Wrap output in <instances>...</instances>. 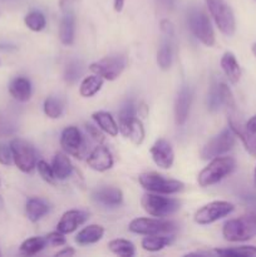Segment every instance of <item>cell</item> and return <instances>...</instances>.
Returning a JSON list of instances; mask_svg holds the SVG:
<instances>
[{
  "label": "cell",
  "instance_id": "obj_1",
  "mask_svg": "<svg viewBox=\"0 0 256 257\" xmlns=\"http://www.w3.org/2000/svg\"><path fill=\"white\" fill-rule=\"evenodd\" d=\"M222 236L228 242H246L256 236V213L248 212L223 223Z\"/></svg>",
  "mask_w": 256,
  "mask_h": 257
},
{
  "label": "cell",
  "instance_id": "obj_2",
  "mask_svg": "<svg viewBox=\"0 0 256 257\" xmlns=\"http://www.w3.org/2000/svg\"><path fill=\"white\" fill-rule=\"evenodd\" d=\"M236 168V160L233 157L218 156L211 160V162L198 173L197 182L201 187H210L221 182L223 178L230 176Z\"/></svg>",
  "mask_w": 256,
  "mask_h": 257
},
{
  "label": "cell",
  "instance_id": "obj_3",
  "mask_svg": "<svg viewBox=\"0 0 256 257\" xmlns=\"http://www.w3.org/2000/svg\"><path fill=\"white\" fill-rule=\"evenodd\" d=\"M208 13L216 27L226 37H232L236 32V19L233 10L225 0H205Z\"/></svg>",
  "mask_w": 256,
  "mask_h": 257
},
{
  "label": "cell",
  "instance_id": "obj_4",
  "mask_svg": "<svg viewBox=\"0 0 256 257\" xmlns=\"http://www.w3.org/2000/svg\"><path fill=\"white\" fill-rule=\"evenodd\" d=\"M141 206L150 216L165 218L177 212L180 210L181 203L175 198L165 197L160 193L148 192L143 195L142 200H141Z\"/></svg>",
  "mask_w": 256,
  "mask_h": 257
},
{
  "label": "cell",
  "instance_id": "obj_5",
  "mask_svg": "<svg viewBox=\"0 0 256 257\" xmlns=\"http://www.w3.org/2000/svg\"><path fill=\"white\" fill-rule=\"evenodd\" d=\"M188 28L196 39L200 40L206 47H213L216 42L215 30L211 24L210 18L200 9L190 10L187 17Z\"/></svg>",
  "mask_w": 256,
  "mask_h": 257
},
{
  "label": "cell",
  "instance_id": "obj_6",
  "mask_svg": "<svg viewBox=\"0 0 256 257\" xmlns=\"http://www.w3.org/2000/svg\"><path fill=\"white\" fill-rule=\"evenodd\" d=\"M138 182L148 192L160 193V195H175L185 188V185L181 181L166 178L165 176L155 172L142 173L138 177Z\"/></svg>",
  "mask_w": 256,
  "mask_h": 257
},
{
  "label": "cell",
  "instance_id": "obj_7",
  "mask_svg": "<svg viewBox=\"0 0 256 257\" xmlns=\"http://www.w3.org/2000/svg\"><path fill=\"white\" fill-rule=\"evenodd\" d=\"M177 225L173 221L163 220V218L138 217L135 218L128 225V230L136 235H162L170 233L176 230Z\"/></svg>",
  "mask_w": 256,
  "mask_h": 257
},
{
  "label": "cell",
  "instance_id": "obj_8",
  "mask_svg": "<svg viewBox=\"0 0 256 257\" xmlns=\"http://www.w3.org/2000/svg\"><path fill=\"white\" fill-rule=\"evenodd\" d=\"M13 152V162L24 173H30L37 168V153L34 147L28 141L14 138L9 143Z\"/></svg>",
  "mask_w": 256,
  "mask_h": 257
},
{
  "label": "cell",
  "instance_id": "obj_9",
  "mask_svg": "<svg viewBox=\"0 0 256 257\" xmlns=\"http://www.w3.org/2000/svg\"><path fill=\"white\" fill-rule=\"evenodd\" d=\"M127 65V58L122 54H112L102 58L89 65L93 74L102 77L104 80H115L120 77Z\"/></svg>",
  "mask_w": 256,
  "mask_h": 257
},
{
  "label": "cell",
  "instance_id": "obj_10",
  "mask_svg": "<svg viewBox=\"0 0 256 257\" xmlns=\"http://www.w3.org/2000/svg\"><path fill=\"white\" fill-rule=\"evenodd\" d=\"M235 206L227 201H212L196 211L193 220L197 225H211L233 212Z\"/></svg>",
  "mask_w": 256,
  "mask_h": 257
},
{
  "label": "cell",
  "instance_id": "obj_11",
  "mask_svg": "<svg viewBox=\"0 0 256 257\" xmlns=\"http://www.w3.org/2000/svg\"><path fill=\"white\" fill-rule=\"evenodd\" d=\"M161 34L162 40L157 52V64L161 70H168L172 65L175 45V28L170 20L163 19L161 22Z\"/></svg>",
  "mask_w": 256,
  "mask_h": 257
},
{
  "label": "cell",
  "instance_id": "obj_12",
  "mask_svg": "<svg viewBox=\"0 0 256 257\" xmlns=\"http://www.w3.org/2000/svg\"><path fill=\"white\" fill-rule=\"evenodd\" d=\"M236 135L231 128H226L222 132L218 133L216 137L208 141L201 150V158L202 160H212V158L222 156L231 151L235 146Z\"/></svg>",
  "mask_w": 256,
  "mask_h": 257
},
{
  "label": "cell",
  "instance_id": "obj_13",
  "mask_svg": "<svg viewBox=\"0 0 256 257\" xmlns=\"http://www.w3.org/2000/svg\"><path fill=\"white\" fill-rule=\"evenodd\" d=\"M60 146L67 155L82 158L84 152V138L82 132L74 125L64 128L60 136Z\"/></svg>",
  "mask_w": 256,
  "mask_h": 257
},
{
  "label": "cell",
  "instance_id": "obj_14",
  "mask_svg": "<svg viewBox=\"0 0 256 257\" xmlns=\"http://www.w3.org/2000/svg\"><path fill=\"white\" fill-rule=\"evenodd\" d=\"M228 124H230V128L233 131L236 137L240 138L248 155L256 158V133L251 132L246 128V125L241 122L238 115L236 114L235 109L230 110V113H228Z\"/></svg>",
  "mask_w": 256,
  "mask_h": 257
},
{
  "label": "cell",
  "instance_id": "obj_15",
  "mask_svg": "<svg viewBox=\"0 0 256 257\" xmlns=\"http://www.w3.org/2000/svg\"><path fill=\"white\" fill-rule=\"evenodd\" d=\"M150 153L157 167L162 168V170H170L173 166L175 151H173L172 146L168 141L163 140V138L156 141L152 147H151Z\"/></svg>",
  "mask_w": 256,
  "mask_h": 257
},
{
  "label": "cell",
  "instance_id": "obj_16",
  "mask_svg": "<svg viewBox=\"0 0 256 257\" xmlns=\"http://www.w3.org/2000/svg\"><path fill=\"white\" fill-rule=\"evenodd\" d=\"M113 156L110 151L102 143L98 145L87 158V163L93 171L97 172H105L113 167Z\"/></svg>",
  "mask_w": 256,
  "mask_h": 257
},
{
  "label": "cell",
  "instance_id": "obj_17",
  "mask_svg": "<svg viewBox=\"0 0 256 257\" xmlns=\"http://www.w3.org/2000/svg\"><path fill=\"white\" fill-rule=\"evenodd\" d=\"M119 132L124 136L127 140H130L133 145L141 146L145 141L146 132L143 127L142 120L137 117H132L130 119L119 120Z\"/></svg>",
  "mask_w": 256,
  "mask_h": 257
},
{
  "label": "cell",
  "instance_id": "obj_18",
  "mask_svg": "<svg viewBox=\"0 0 256 257\" xmlns=\"http://www.w3.org/2000/svg\"><path fill=\"white\" fill-rule=\"evenodd\" d=\"M191 102H192V93L188 87H182L178 92L175 100V120L177 125H185L190 114Z\"/></svg>",
  "mask_w": 256,
  "mask_h": 257
},
{
  "label": "cell",
  "instance_id": "obj_19",
  "mask_svg": "<svg viewBox=\"0 0 256 257\" xmlns=\"http://www.w3.org/2000/svg\"><path fill=\"white\" fill-rule=\"evenodd\" d=\"M88 220V213L80 210H69L63 213L59 222L57 225V230L64 235L73 233L80 225Z\"/></svg>",
  "mask_w": 256,
  "mask_h": 257
},
{
  "label": "cell",
  "instance_id": "obj_20",
  "mask_svg": "<svg viewBox=\"0 0 256 257\" xmlns=\"http://www.w3.org/2000/svg\"><path fill=\"white\" fill-rule=\"evenodd\" d=\"M93 200L105 207H118L123 202V192L117 187H102L92 193Z\"/></svg>",
  "mask_w": 256,
  "mask_h": 257
},
{
  "label": "cell",
  "instance_id": "obj_21",
  "mask_svg": "<svg viewBox=\"0 0 256 257\" xmlns=\"http://www.w3.org/2000/svg\"><path fill=\"white\" fill-rule=\"evenodd\" d=\"M75 37V14L74 10L63 13L59 24V39L62 44L72 45Z\"/></svg>",
  "mask_w": 256,
  "mask_h": 257
},
{
  "label": "cell",
  "instance_id": "obj_22",
  "mask_svg": "<svg viewBox=\"0 0 256 257\" xmlns=\"http://www.w3.org/2000/svg\"><path fill=\"white\" fill-rule=\"evenodd\" d=\"M32 83L25 77H17L10 82L9 93L18 102H28L32 97Z\"/></svg>",
  "mask_w": 256,
  "mask_h": 257
},
{
  "label": "cell",
  "instance_id": "obj_23",
  "mask_svg": "<svg viewBox=\"0 0 256 257\" xmlns=\"http://www.w3.org/2000/svg\"><path fill=\"white\" fill-rule=\"evenodd\" d=\"M220 64L221 69L225 73L226 77L228 78V80L233 83V84L238 83V80L241 79L242 72H241V67L238 64L237 59H236L235 54L231 52H225L222 57H221Z\"/></svg>",
  "mask_w": 256,
  "mask_h": 257
},
{
  "label": "cell",
  "instance_id": "obj_24",
  "mask_svg": "<svg viewBox=\"0 0 256 257\" xmlns=\"http://www.w3.org/2000/svg\"><path fill=\"white\" fill-rule=\"evenodd\" d=\"M104 236V227L100 225H88L82 228L75 236V242L80 246H87L97 243Z\"/></svg>",
  "mask_w": 256,
  "mask_h": 257
},
{
  "label": "cell",
  "instance_id": "obj_25",
  "mask_svg": "<svg viewBox=\"0 0 256 257\" xmlns=\"http://www.w3.org/2000/svg\"><path fill=\"white\" fill-rule=\"evenodd\" d=\"M52 167L55 176V180L59 181L67 180L73 172V165L65 152L55 153L54 157H53Z\"/></svg>",
  "mask_w": 256,
  "mask_h": 257
},
{
  "label": "cell",
  "instance_id": "obj_26",
  "mask_svg": "<svg viewBox=\"0 0 256 257\" xmlns=\"http://www.w3.org/2000/svg\"><path fill=\"white\" fill-rule=\"evenodd\" d=\"M93 120L97 123L98 127L103 131L104 133H107L110 137H115L119 132V125L115 122V119L113 118V115L109 112H104V110H98L92 114Z\"/></svg>",
  "mask_w": 256,
  "mask_h": 257
},
{
  "label": "cell",
  "instance_id": "obj_27",
  "mask_svg": "<svg viewBox=\"0 0 256 257\" xmlns=\"http://www.w3.org/2000/svg\"><path fill=\"white\" fill-rule=\"evenodd\" d=\"M25 212L32 222H38L49 212V206L40 198L32 197L25 203Z\"/></svg>",
  "mask_w": 256,
  "mask_h": 257
},
{
  "label": "cell",
  "instance_id": "obj_28",
  "mask_svg": "<svg viewBox=\"0 0 256 257\" xmlns=\"http://www.w3.org/2000/svg\"><path fill=\"white\" fill-rule=\"evenodd\" d=\"M104 79L97 74H92L85 77L82 80L79 87V93L83 98H90L97 94L103 87Z\"/></svg>",
  "mask_w": 256,
  "mask_h": 257
},
{
  "label": "cell",
  "instance_id": "obj_29",
  "mask_svg": "<svg viewBox=\"0 0 256 257\" xmlns=\"http://www.w3.org/2000/svg\"><path fill=\"white\" fill-rule=\"evenodd\" d=\"M171 243V237L163 235H148L141 242V246L148 252H158Z\"/></svg>",
  "mask_w": 256,
  "mask_h": 257
},
{
  "label": "cell",
  "instance_id": "obj_30",
  "mask_svg": "<svg viewBox=\"0 0 256 257\" xmlns=\"http://www.w3.org/2000/svg\"><path fill=\"white\" fill-rule=\"evenodd\" d=\"M108 248L114 255L122 257H132L136 253L135 245L131 241L125 240V238H114V240L109 241Z\"/></svg>",
  "mask_w": 256,
  "mask_h": 257
},
{
  "label": "cell",
  "instance_id": "obj_31",
  "mask_svg": "<svg viewBox=\"0 0 256 257\" xmlns=\"http://www.w3.org/2000/svg\"><path fill=\"white\" fill-rule=\"evenodd\" d=\"M47 245L45 237L34 236V237H29L23 241V243L20 245V252L25 256H34L39 253Z\"/></svg>",
  "mask_w": 256,
  "mask_h": 257
},
{
  "label": "cell",
  "instance_id": "obj_32",
  "mask_svg": "<svg viewBox=\"0 0 256 257\" xmlns=\"http://www.w3.org/2000/svg\"><path fill=\"white\" fill-rule=\"evenodd\" d=\"M215 255L223 257H256V246H238L230 248H216Z\"/></svg>",
  "mask_w": 256,
  "mask_h": 257
},
{
  "label": "cell",
  "instance_id": "obj_33",
  "mask_svg": "<svg viewBox=\"0 0 256 257\" xmlns=\"http://www.w3.org/2000/svg\"><path fill=\"white\" fill-rule=\"evenodd\" d=\"M24 23L32 32H42L47 25V19L45 15L42 12L38 10H33V12L28 13L24 18Z\"/></svg>",
  "mask_w": 256,
  "mask_h": 257
},
{
  "label": "cell",
  "instance_id": "obj_34",
  "mask_svg": "<svg viewBox=\"0 0 256 257\" xmlns=\"http://www.w3.org/2000/svg\"><path fill=\"white\" fill-rule=\"evenodd\" d=\"M207 105L210 112H216L218 108L222 105V97H221V88L220 83L213 80L212 84L210 87V92H208L207 97Z\"/></svg>",
  "mask_w": 256,
  "mask_h": 257
},
{
  "label": "cell",
  "instance_id": "obj_35",
  "mask_svg": "<svg viewBox=\"0 0 256 257\" xmlns=\"http://www.w3.org/2000/svg\"><path fill=\"white\" fill-rule=\"evenodd\" d=\"M43 109L47 117L52 118V119H57L60 118V115L63 114V104L59 99H57L55 97H48L44 100V105H43Z\"/></svg>",
  "mask_w": 256,
  "mask_h": 257
},
{
  "label": "cell",
  "instance_id": "obj_36",
  "mask_svg": "<svg viewBox=\"0 0 256 257\" xmlns=\"http://www.w3.org/2000/svg\"><path fill=\"white\" fill-rule=\"evenodd\" d=\"M82 73H83L82 62H79V60H72L70 63H68L67 68H65L64 80L68 83V84H73V83H75L78 79H79Z\"/></svg>",
  "mask_w": 256,
  "mask_h": 257
},
{
  "label": "cell",
  "instance_id": "obj_37",
  "mask_svg": "<svg viewBox=\"0 0 256 257\" xmlns=\"http://www.w3.org/2000/svg\"><path fill=\"white\" fill-rule=\"evenodd\" d=\"M37 170L39 172L40 177L48 183H54L55 182V176L54 172H53V167L52 165H49L45 161L40 160L37 162Z\"/></svg>",
  "mask_w": 256,
  "mask_h": 257
},
{
  "label": "cell",
  "instance_id": "obj_38",
  "mask_svg": "<svg viewBox=\"0 0 256 257\" xmlns=\"http://www.w3.org/2000/svg\"><path fill=\"white\" fill-rule=\"evenodd\" d=\"M45 240L47 243L50 246H55V247H59V246H64L67 243V238H65L64 233H62L60 231H53L49 232L45 236Z\"/></svg>",
  "mask_w": 256,
  "mask_h": 257
},
{
  "label": "cell",
  "instance_id": "obj_39",
  "mask_svg": "<svg viewBox=\"0 0 256 257\" xmlns=\"http://www.w3.org/2000/svg\"><path fill=\"white\" fill-rule=\"evenodd\" d=\"M13 163V152L10 145L0 143V165L10 166Z\"/></svg>",
  "mask_w": 256,
  "mask_h": 257
},
{
  "label": "cell",
  "instance_id": "obj_40",
  "mask_svg": "<svg viewBox=\"0 0 256 257\" xmlns=\"http://www.w3.org/2000/svg\"><path fill=\"white\" fill-rule=\"evenodd\" d=\"M132 117H137V107L133 102H128L127 104L123 105L119 110V120L130 119Z\"/></svg>",
  "mask_w": 256,
  "mask_h": 257
},
{
  "label": "cell",
  "instance_id": "obj_41",
  "mask_svg": "<svg viewBox=\"0 0 256 257\" xmlns=\"http://www.w3.org/2000/svg\"><path fill=\"white\" fill-rule=\"evenodd\" d=\"M85 131H87L88 136L92 138L93 141L100 145L104 141V135H103V131L99 127H95V125L90 124V123H85Z\"/></svg>",
  "mask_w": 256,
  "mask_h": 257
},
{
  "label": "cell",
  "instance_id": "obj_42",
  "mask_svg": "<svg viewBox=\"0 0 256 257\" xmlns=\"http://www.w3.org/2000/svg\"><path fill=\"white\" fill-rule=\"evenodd\" d=\"M80 0H59V8L62 13L69 12V10L74 9V5Z\"/></svg>",
  "mask_w": 256,
  "mask_h": 257
},
{
  "label": "cell",
  "instance_id": "obj_43",
  "mask_svg": "<svg viewBox=\"0 0 256 257\" xmlns=\"http://www.w3.org/2000/svg\"><path fill=\"white\" fill-rule=\"evenodd\" d=\"M75 255V250L73 247H69V246H68V247H65V248H63V250H60V251H58L57 253H55V256H67V257H69V256H74Z\"/></svg>",
  "mask_w": 256,
  "mask_h": 257
},
{
  "label": "cell",
  "instance_id": "obj_44",
  "mask_svg": "<svg viewBox=\"0 0 256 257\" xmlns=\"http://www.w3.org/2000/svg\"><path fill=\"white\" fill-rule=\"evenodd\" d=\"M245 125H246V128H247L248 131L256 133V114L253 115V117H251L250 119H248L247 122L245 123Z\"/></svg>",
  "mask_w": 256,
  "mask_h": 257
},
{
  "label": "cell",
  "instance_id": "obj_45",
  "mask_svg": "<svg viewBox=\"0 0 256 257\" xmlns=\"http://www.w3.org/2000/svg\"><path fill=\"white\" fill-rule=\"evenodd\" d=\"M124 3L125 0H113V9H114V12H122L123 8H124Z\"/></svg>",
  "mask_w": 256,
  "mask_h": 257
},
{
  "label": "cell",
  "instance_id": "obj_46",
  "mask_svg": "<svg viewBox=\"0 0 256 257\" xmlns=\"http://www.w3.org/2000/svg\"><path fill=\"white\" fill-rule=\"evenodd\" d=\"M251 50H252L253 55H255V57H256V43H253L252 47H251Z\"/></svg>",
  "mask_w": 256,
  "mask_h": 257
},
{
  "label": "cell",
  "instance_id": "obj_47",
  "mask_svg": "<svg viewBox=\"0 0 256 257\" xmlns=\"http://www.w3.org/2000/svg\"><path fill=\"white\" fill-rule=\"evenodd\" d=\"M253 181H255V186H256V167H255V173H253Z\"/></svg>",
  "mask_w": 256,
  "mask_h": 257
},
{
  "label": "cell",
  "instance_id": "obj_48",
  "mask_svg": "<svg viewBox=\"0 0 256 257\" xmlns=\"http://www.w3.org/2000/svg\"><path fill=\"white\" fill-rule=\"evenodd\" d=\"M0 185H2V181H0Z\"/></svg>",
  "mask_w": 256,
  "mask_h": 257
}]
</instances>
